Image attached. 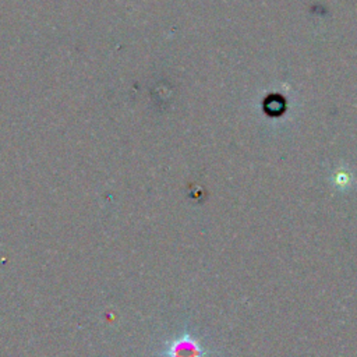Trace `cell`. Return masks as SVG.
Returning a JSON list of instances; mask_svg holds the SVG:
<instances>
[{
    "instance_id": "cell-1",
    "label": "cell",
    "mask_w": 357,
    "mask_h": 357,
    "mask_svg": "<svg viewBox=\"0 0 357 357\" xmlns=\"http://www.w3.org/2000/svg\"><path fill=\"white\" fill-rule=\"evenodd\" d=\"M165 357H208V350L192 333L183 332L167 342Z\"/></svg>"
}]
</instances>
